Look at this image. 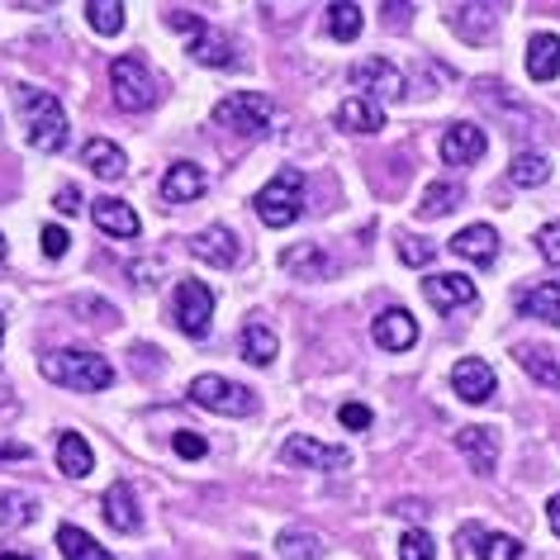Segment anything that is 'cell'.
<instances>
[{
    "mask_svg": "<svg viewBox=\"0 0 560 560\" xmlns=\"http://www.w3.org/2000/svg\"><path fill=\"white\" fill-rule=\"evenodd\" d=\"M105 523L115 532H124V537H133V532L143 527V513H138V499H133L129 480H115L105 489Z\"/></svg>",
    "mask_w": 560,
    "mask_h": 560,
    "instance_id": "cell-18",
    "label": "cell"
},
{
    "mask_svg": "<svg viewBox=\"0 0 560 560\" xmlns=\"http://www.w3.org/2000/svg\"><path fill=\"white\" fill-rule=\"evenodd\" d=\"M499 5H452V30L466 38V44H489L499 34Z\"/></svg>",
    "mask_w": 560,
    "mask_h": 560,
    "instance_id": "cell-17",
    "label": "cell"
},
{
    "mask_svg": "<svg viewBox=\"0 0 560 560\" xmlns=\"http://www.w3.org/2000/svg\"><path fill=\"white\" fill-rule=\"evenodd\" d=\"M44 375H48L52 385L81 389V395L115 385V366H109L101 352H72V347H62V352H48L44 357Z\"/></svg>",
    "mask_w": 560,
    "mask_h": 560,
    "instance_id": "cell-1",
    "label": "cell"
},
{
    "mask_svg": "<svg viewBox=\"0 0 560 560\" xmlns=\"http://www.w3.org/2000/svg\"><path fill=\"white\" fill-rule=\"evenodd\" d=\"M513 357H517V366H523L541 389H560V366H556V357L546 352V347L517 342V347H513Z\"/></svg>",
    "mask_w": 560,
    "mask_h": 560,
    "instance_id": "cell-27",
    "label": "cell"
},
{
    "mask_svg": "<svg viewBox=\"0 0 560 560\" xmlns=\"http://www.w3.org/2000/svg\"><path fill=\"white\" fill-rule=\"evenodd\" d=\"M91 214L109 237H138V214L124 200H115V195H101V200L91 205Z\"/></svg>",
    "mask_w": 560,
    "mask_h": 560,
    "instance_id": "cell-24",
    "label": "cell"
},
{
    "mask_svg": "<svg viewBox=\"0 0 560 560\" xmlns=\"http://www.w3.org/2000/svg\"><path fill=\"white\" fill-rule=\"evenodd\" d=\"M58 546H62V556H67V560H115V556H109L101 541L86 537V532L72 527V523L58 527Z\"/></svg>",
    "mask_w": 560,
    "mask_h": 560,
    "instance_id": "cell-31",
    "label": "cell"
},
{
    "mask_svg": "<svg viewBox=\"0 0 560 560\" xmlns=\"http://www.w3.org/2000/svg\"><path fill=\"white\" fill-rule=\"evenodd\" d=\"M452 252L475 261V266H494L499 261V233L489 229V223H470V229H460L452 237Z\"/></svg>",
    "mask_w": 560,
    "mask_h": 560,
    "instance_id": "cell-19",
    "label": "cell"
},
{
    "mask_svg": "<svg viewBox=\"0 0 560 560\" xmlns=\"http://www.w3.org/2000/svg\"><path fill=\"white\" fill-rule=\"evenodd\" d=\"M271 101H266L261 91H233L229 101L214 105V124L219 129H229L237 138H261L266 129H271Z\"/></svg>",
    "mask_w": 560,
    "mask_h": 560,
    "instance_id": "cell-4",
    "label": "cell"
},
{
    "mask_svg": "<svg viewBox=\"0 0 560 560\" xmlns=\"http://www.w3.org/2000/svg\"><path fill=\"white\" fill-rule=\"evenodd\" d=\"M361 30H366L361 5H328V34L338 38V44H357Z\"/></svg>",
    "mask_w": 560,
    "mask_h": 560,
    "instance_id": "cell-34",
    "label": "cell"
},
{
    "mask_svg": "<svg viewBox=\"0 0 560 560\" xmlns=\"http://www.w3.org/2000/svg\"><path fill=\"white\" fill-rule=\"evenodd\" d=\"M347 81H352L357 91H366V101H404V72L389 58H361L352 72H347Z\"/></svg>",
    "mask_w": 560,
    "mask_h": 560,
    "instance_id": "cell-8",
    "label": "cell"
},
{
    "mask_svg": "<svg viewBox=\"0 0 560 560\" xmlns=\"http://www.w3.org/2000/svg\"><path fill=\"white\" fill-rule=\"evenodd\" d=\"M209 318H214V295H209L205 280H180L176 285V328L186 338H205Z\"/></svg>",
    "mask_w": 560,
    "mask_h": 560,
    "instance_id": "cell-7",
    "label": "cell"
},
{
    "mask_svg": "<svg viewBox=\"0 0 560 560\" xmlns=\"http://www.w3.org/2000/svg\"><path fill=\"white\" fill-rule=\"evenodd\" d=\"M109 91H115V105L129 109V115H138V109H148L152 101H158V77L148 72L143 58H115L109 62Z\"/></svg>",
    "mask_w": 560,
    "mask_h": 560,
    "instance_id": "cell-5",
    "label": "cell"
},
{
    "mask_svg": "<svg viewBox=\"0 0 560 560\" xmlns=\"http://www.w3.org/2000/svg\"><path fill=\"white\" fill-rule=\"evenodd\" d=\"M332 124H338L342 133H381V105L366 101V95H347V101L338 105V115H332Z\"/></svg>",
    "mask_w": 560,
    "mask_h": 560,
    "instance_id": "cell-20",
    "label": "cell"
},
{
    "mask_svg": "<svg viewBox=\"0 0 560 560\" xmlns=\"http://www.w3.org/2000/svg\"><path fill=\"white\" fill-rule=\"evenodd\" d=\"M0 342H5V314H0Z\"/></svg>",
    "mask_w": 560,
    "mask_h": 560,
    "instance_id": "cell-53",
    "label": "cell"
},
{
    "mask_svg": "<svg viewBox=\"0 0 560 560\" xmlns=\"http://www.w3.org/2000/svg\"><path fill=\"white\" fill-rule=\"evenodd\" d=\"M205 190H209V176L195 162H172L166 166V176H162V200L166 205H190V200H200Z\"/></svg>",
    "mask_w": 560,
    "mask_h": 560,
    "instance_id": "cell-16",
    "label": "cell"
},
{
    "mask_svg": "<svg viewBox=\"0 0 560 560\" xmlns=\"http://www.w3.org/2000/svg\"><path fill=\"white\" fill-rule=\"evenodd\" d=\"M38 243H44V257H67V247H72V237H67V229L62 223H44V237H38Z\"/></svg>",
    "mask_w": 560,
    "mask_h": 560,
    "instance_id": "cell-39",
    "label": "cell"
},
{
    "mask_svg": "<svg viewBox=\"0 0 560 560\" xmlns=\"http://www.w3.org/2000/svg\"><path fill=\"white\" fill-rule=\"evenodd\" d=\"M452 389L466 404H485L489 395L499 389V375H494V366L489 361H480V357H460L456 366H452Z\"/></svg>",
    "mask_w": 560,
    "mask_h": 560,
    "instance_id": "cell-12",
    "label": "cell"
},
{
    "mask_svg": "<svg viewBox=\"0 0 560 560\" xmlns=\"http://www.w3.org/2000/svg\"><path fill=\"white\" fill-rule=\"evenodd\" d=\"M338 423L352 428V432H361V428H371V409H366V404H342V409H338Z\"/></svg>",
    "mask_w": 560,
    "mask_h": 560,
    "instance_id": "cell-44",
    "label": "cell"
},
{
    "mask_svg": "<svg viewBox=\"0 0 560 560\" xmlns=\"http://www.w3.org/2000/svg\"><path fill=\"white\" fill-rule=\"evenodd\" d=\"M86 20L95 34H119L124 30V5L119 0H86Z\"/></svg>",
    "mask_w": 560,
    "mask_h": 560,
    "instance_id": "cell-37",
    "label": "cell"
},
{
    "mask_svg": "<svg viewBox=\"0 0 560 560\" xmlns=\"http://www.w3.org/2000/svg\"><path fill=\"white\" fill-rule=\"evenodd\" d=\"M5 395H10V385H5V381H0V404H5Z\"/></svg>",
    "mask_w": 560,
    "mask_h": 560,
    "instance_id": "cell-52",
    "label": "cell"
},
{
    "mask_svg": "<svg viewBox=\"0 0 560 560\" xmlns=\"http://www.w3.org/2000/svg\"><path fill=\"white\" fill-rule=\"evenodd\" d=\"M456 446H460V456L470 460L475 475H494V466H499V432L494 428H485V423L460 428L456 432Z\"/></svg>",
    "mask_w": 560,
    "mask_h": 560,
    "instance_id": "cell-13",
    "label": "cell"
},
{
    "mask_svg": "<svg viewBox=\"0 0 560 560\" xmlns=\"http://www.w3.org/2000/svg\"><path fill=\"white\" fill-rule=\"evenodd\" d=\"M389 513H399V517H413V513H423V517H428V503H413V499H399V503H395V509H389Z\"/></svg>",
    "mask_w": 560,
    "mask_h": 560,
    "instance_id": "cell-47",
    "label": "cell"
},
{
    "mask_svg": "<svg viewBox=\"0 0 560 560\" xmlns=\"http://www.w3.org/2000/svg\"><path fill=\"white\" fill-rule=\"evenodd\" d=\"M399 560H438V541L423 527H409L399 537Z\"/></svg>",
    "mask_w": 560,
    "mask_h": 560,
    "instance_id": "cell-38",
    "label": "cell"
},
{
    "mask_svg": "<svg viewBox=\"0 0 560 560\" xmlns=\"http://www.w3.org/2000/svg\"><path fill=\"white\" fill-rule=\"evenodd\" d=\"M300 214H304V172L300 166H285V172L271 176V186H261L257 219L266 229H290Z\"/></svg>",
    "mask_w": 560,
    "mask_h": 560,
    "instance_id": "cell-3",
    "label": "cell"
},
{
    "mask_svg": "<svg viewBox=\"0 0 560 560\" xmlns=\"http://www.w3.org/2000/svg\"><path fill=\"white\" fill-rule=\"evenodd\" d=\"M190 257L195 261H205V266H237V257H243V247H237V233L233 229H223V223H209V229H200L190 237Z\"/></svg>",
    "mask_w": 560,
    "mask_h": 560,
    "instance_id": "cell-10",
    "label": "cell"
},
{
    "mask_svg": "<svg viewBox=\"0 0 560 560\" xmlns=\"http://www.w3.org/2000/svg\"><path fill=\"white\" fill-rule=\"evenodd\" d=\"M77 209H81V195L72 186H62L58 190V214H77Z\"/></svg>",
    "mask_w": 560,
    "mask_h": 560,
    "instance_id": "cell-46",
    "label": "cell"
},
{
    "mask_svg": "<svg viewBox=\"0 0 560 560\" xmlns=\"http://www.w3.org/2000/svg\"><path fill=\"white\" fill-rule=\"evenodd\" d=\"M276 551H280V560H318V556H324V541H318L314 532L290 527V532H280Z\"/></svg>",
    "mask_w": 560,
    "mask_h": 560,
    "instance_id": "cell-36",
    "label": "cell"
},
{
    "mask_svg": "<svg viewBox=\"0 0 560 560\" xmlns=\"http://www.w3.org/2000/svg\"><path fill=\"white\" fill-rule=\"evenodd\" d=\"M0 456H30L20 442H0Z\"/></svg>",
    "mask_w": 560,
    "mask_h": 560,
    "instance_id": "cell-49",
    "label": "cell"
},
{
    "mask_svg": "<svg viewBox=\"0 0 560 560\" xmlns=\"http://www.w3.org/2000/svg\"><path fill=\"white\" fill-rule=\"evenodd\" d=\"M58 470L72 475V480H86V475L95 470V452L81 432H62L58 438Z\"/></svg>",
    "mask_w": 560,
    "mask_h": 560,
    "instance_id": "cell-25",
    "label": "cell"
},
{
    "mask_svg": "<svg viewBox=\"0 0 560 560\" xmlns=\"http://www.w3.org/2000/svg\"><path fill=\"white\" fill-rule=\"evenodd\" d=\"M285 460H290V466H310V470H347V466H352V452H347V446H328L318 438H304V432H295V438L285 442Z\"/></svg>",
    "mask_w": 560,
    "mask_h": 560,
    "instance_id": "cell-9",
    "label": "cell"
},
{
    "mask_svg": "<svg viewBox=\"0 0 560 560\" xmlns=\"http://www.w3.org/2000/svg\"><path fill=\"white\" fill-rule=\"evenodd\" d=\"M190 58L205 67H233V44L219 30H205L200 38H190Z\"/></svg>",
    "mask_w": 560,
    "mask_h": 560,
    "instance_id": "cell-32",
    "label": "cell"
},
{
    "mask_svg": "<svg viewBox=\"0 0 560 560\" xmlns=\"http://www.w3.org/2000/svg\"><path fill=\"white\" fill-rule=\"evenodd\" d=\"M371 338L381 342L385 352H409V347L418 342V318L409 310H385V314H375Z\"/></svg>",
    "mask_w": 560,
    "mask_h": 560,
    "instance_id": "cell-15",
    "label": "cell"
},
{
    "mask_svg": "<svg viewBox=\"0 0 560 560\" xmlns=\"http://www.w3.org/2000/svg\"><path fill=\"white\" fill-rule=\"evenodd\" d=\"M537 247H541V257H546V261L560 266V219H556V223H546V229L537 233Z\"/></svg>",
    "mask_w": 560,
    "mask_h": 560,
    "instance_id": "cell-43",
    "label": "cell"
},
{
    "mask_svg": "<svg viewBox=\"0 0 560 560\" xmlns=\"http://www.w3.org/2000/svg\"><path fill=\"white\" fill-rule=\"evenodd\" d=\"M432 252H438V247H432L428 237H423V243H418V237H409V233L399 237V257L409 261V266H428V261H432Z\"/></svg>",
    "mask_w": 560,
    "mask_h": 560,
    "instance_id": "cell-40",
    "label": "cell"
},
{
    "mask_svg": "<svg viewBox=\"0 0 560 560\" xmlns=\"http://www.w3.org/2000/svg\"><path fill=\"white\" fill-rule=\"evenodd\" d=\"M527 72H532V81H556L560 77V34H532Z\"/></svg>",
    "mask_w": 560,
    "mask_h": 560,
    "instance_id": "cell-26",
    "label": "cell"
},
{
    "mask_svg": "<svg viewBox=\"0 0 560 560\" xmlns=\"http://www.w3.org/2000/svg\"><path fill=\"white\" fill-rule=\"evenodd\" d=\"M280 266H285L290 276L300 280H328L332 276V257L318 243H304V247H290L285 257H280Z\"/></svg>",
    "mask_w": 560,
    "mask_h": 560,
    "instance_id": "cell-23",
    "label": "cell"
},
{
    "mask_svg": "<svg viewBox=\"0 0 560 560\" xmlns=\"http://www.w3.org/2000/svg\"><path fill=\"white\" fill-rule=\"evenodd\" d=\"M456 205H460V186H452V180H438V186H428L423 200H418V219H446Z\"/></svg>",
    "mask_w": 560,
    "mask_h": 560,
    "instance_id": "cell-33",
    "label": "cell"
},
{
    "mask_svg": "<svg viewBox=\"0 0 560 560\" xmlns=\"http://www.w3.org/2000/svg\"><path fill=\"white\" fill-rule=\"evenodd\" d=\"M517 314L560 328V280H541V285L523 290V295H517Z\"/></svg>",
    "mask_w": 560,
    "mask_h": 560,
    "instance_id": "cell-21",
    "label": "cell"
},
{
    "mask_svg": "<svg viewBox=\"0 0 560 560\" xmlns=\"http://www.w3.org/2000/svg\"><path fill=\"white\" fill-rule=\"evenodd\" d=\"M166 24H172V30H180V34H190V38H200L209 24L195 15V10H166Z\"/></svg>",
    "mask_w": 560,
    "mask_h": 560,
    "instance_id": "cell-41",
    "label": "cell"
},
{
    "mask_svg": "<svg viewBox=\"0 0 560 560\" xmlns=\"http://www.w3.org/2000/svg\"><path fill=\"white\" fill-rule=\"evenodd\" d=\"M276 332L271 328H266L261 324V318H252V324L243 328V357L252 361V366H271V361H276Z\"/></svg>",
    "mask_w": 560,
    "mask_h": 560,
    "instance_id": "cell-29",
    "label": "cell"
},
{
    "mask_svg": "<svg viewBox=\"0 0 560 560\" xmlns=\"http://www.w3.org/2000/svg\"><path fill=\"white\" fill-rule=\"evenodd\" d=\"M34 517H38V499L34 494H20V489L0 494V527H30Z\"/></svg>",
    "mask_w": 560,
    "mask_h": 560,
    "instance_id": "cell-35",
    "label": "cell"
},
{
    "mask_svg": "<svg viewBox=\"0 0 560 560\" xmlns=\"http://www.w3.org/2000/svg\"><path fill=\"white\" fill-rule=\"evenodd\" d=\"M5 257H10V247H5V237H0V271H5Z\"/></svg>",
    "mask_w": 560,
    "mask_h": 560,
    "instance_id": "cell-51",
    "label": "cell"
},
{
    "mask_svg": "<svg viewBox=\"0 0 560 560\" xmlns=\"http://www.w3.org/2000/svg\"><path fill=\"white\" fill-rule=\"evenodd\" d=\"M172 446H176V456H186V460H200L209 452V442L200 438V432H176Z\"/></svg>",
    "mask_w": 560,
    "mask_h": 560,
    "instance_id": "cell-42",
    "label": "cell"
},
{
    "mask_svg": "<svg viewBox=\"0 0 560 560\" xmlns=\"http://www.w3.org/2000/svg\"><path fill=\"white\" fill-rule=\"evenodd\" d=\"M546 176H551V162L541 158V152H517V158L509 162V180L523 190H537L546 186Z\"/></svg>",
    "mask_w": 560,
    "mask_h": 560,
    "instance_id": "cell-30",
    "label": "cell"
},
{
    "mask_svg": "<svg viewBox=\"0 0 560 560\" xmlns=\"http://www.w3.org/2000/svg\"><path fill=\"white\" fill-rule=\"evenodd\" d=\"M77 310H86V314H95V324H109V318H115V310H109V304L105 300H77Z\"/></svg>",
    "mask_w": 560,
    "mask_h": 560,
    "instance_id": "cell-45",
    "label": "cell"
},
{
    "mask_svg": "<svg viewBox=\"0 0 560 560\" xmlns=\"http://www.w3.org/2000/svg\"><path fill=\"white\" fill-rule=\"evenodd\" d=\"M20 109H24V124H30V143L38 152L67 148V115H62L58 95H48L38 86H20Z\"/></svg>",
    "mask_w": 560,
    "mask_h": 560,
    "instance_id": "cell-2",
    "label": "cell"
},
{
    "mask_svg": "<svg viewBox=\"0 0 560 560\" xmlns=\"http://www.w3.org/2000/svg\"><path fill=\"white\" fill-rule=\"evenodd\" d=\"M423 295L432 310L452 314V310H470L475 300H480V290H475L470 276H456V271H442V276H428L423 280Z\"/></svg>",
    "mask_w": 560,
    "mask_h": 560,
    "instance_id": "cell-11",
    "label": "cell"
},
{
    "mask_svg": "<svg viewBox=\"0 0 560 560\" xmlns=\"http://www.w3.org/2000/svg\"><path fill=\"white\" fill-rule=\"evenodd\" d=\"M546 517H551V532H556V537H560V489H556V494H551V503H546Z\"/></svg>",
    "mask_w": 560,
    "mask_h": 560,
    "instance_id": "cell-48",
    "label": "cell"
},
{
    "mask_svg": "<svg viewBox=\"0 0 560 560\" xmlns=\"http://www.w3.org/2000/svg\"><path fill=\"white\" fill-rule=\"evenodd\" d=\"M0 560H34V556H24V551H0Z\"/></svg>",
    "mask_w": 560,
    "mask_h": 560,
    "instance_id": "cell-50",
    "label": "cell"
},
{
    "mask_svg": "<svg viewBox=\"0 0 560 560\" xmlns=\"http://www.w3.org/2000/svg\"><path fill=\"white\" fill-rule=\"evenodd\" d=\"M81 158H86V166L95 176H105V180H115V176H124L129 172V162H124V152L109 143V138H91L86 148H81Z\"/></svg>",
    "mask_w": 560,
    "mask_h": 560,
    "instance_id": "cell-28",
    "label": "cell"
},
{
    "mask_svg": "<svg viewBox=\"0 0 560 560\" xmlns=\"http://www.w3.org/2000/svg\"><path fill=\"white\" fill-rule=\"evenodd\" d=\"M460 537L475 541V556H480V560H523V541L503 537V532H485V527L466 523V527H460Z\"/></svg>",
    "mask_w": 560,
    "mask_h": 560,
    "instance_id": "cell-22",
    "label": "cell"
},
{
    "mask_svg": "<svg viewBox=\"0 0 560 560\" xmlns=\"http://www.w3.org/2000/svg\"><path fill=\"white\" fill-rule=\"evenodd\" d=\"M190 399L209 413H223V418H247L257 413V395L237 381H223V375H195L190 381Z\"/></svg>",
    "mask_w": 560,
    "mask_h": 560,
    "instance_id": "cell-6",
    "label": "cell"
},
{
    "mask_svg": "<svg viewBox=\"0 0 560 560\" xmlns=\"http://www.w3.org/2000/svg\"><path fill=\"white\" fill-rule=\"evenodd\" d=\"M485 129L480 124H452V129L442 133V162L446 166H470L485 158Z\"/></svg>",
    "mask_w": 560,
    "mask_h": 560,
    "instance_id": "cell-14",
    "label": "cell"
}]
</instances>
